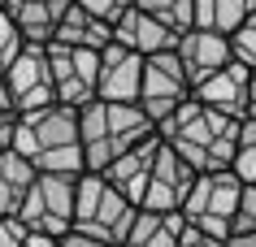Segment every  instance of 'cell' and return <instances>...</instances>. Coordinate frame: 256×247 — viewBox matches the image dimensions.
Masks as SVG:
<instances>
[{"mask_svg": "<svg viewBox=\"0 0 256 247\" xmlns=\"http://www.w3.org/2000/svg\"><path fill=\"white\" fill-rule=\"evenodd\" d=\"M256 230V182H243L234 217H230V234H252Z\"/></svg>", "mask_w": 256, "mask_h": 247, "instance_id": "cell-23", "label": "cell"}, {"mask_svg": "<svg viewBox=\"0 0 256 247\" xmlns=\"http://www.w3.org/2000/svg\"><path fill=\"white\" fill-rule=\"evenodd\" d=\"M248 117H256V65H252V78H248Z\"/></svg>", "mask_w": 256, "mask_h": 247, "instance_id": "cell-32", "label": "cell"}, {"mask_svg": "<svg viewBox=\"0 0 256 247\" xmlns=\"http://www.w3.org/2000/svg\"><path fill=\"white\" fill-rule=\"evenodd\" d=\"M248 78H252V65L243 61H226L222 69H213L208 78H200L191 87V96L208 104L217 113H230V117H248Z\"/></svg>", "mask_w": 256, "mask_h": 247, "instance_id": "cell-11", "label": "cell"}, {"mask_svg": "<svg viewBox=\"0 0 256 247\" xmlns=\"http://www.w3.org/2000/svg\"><path fill=\"white\" fill-rule=\"evenodd\" d=\"M139 78H144V56L130 52L126 43L108 39L104 48H100L96 96L100 100H122V104H139Z\"/></svg>", "mask_w": 256, "mask_h": 247, "instance_id": "cell-10", "label": "cell"}, {"mask_svg": "<svg viewBox=\"0 0 256 247\" xmlns=\"http://www.w3.org/2000/svg\"><path fill=\"white\" fill-rule=\"evenodd\" d=\"M4 82H9L18 113H35L44 104H52L56 87H52V69H48V43H22V52L4 69Z\"/></svg>", "mask_w": 256, "mask_h": 247, "instance_id": "cell-7", "label": "cell"}, {"mask_svg": "<svg viewBox=\"0 0 256 247\" xmlns=\"http://www.w3.org/2000/svg\"><path fill=\"white\" fill-rule=\"evenodd\" d=\"M187 217L170 208V213H152V208H139L135 221H130V234L122 239V247H178V234H182Z\"/></svg>", "mask_w": 256, "mask_h": 247, "instance_id": "cell-16", "label": "cell"}, {"mask_svg": "<svg viewBox=\"0 0 256 247\" xmlns=\"http://www.w3.org/2000/svg\"><path fill=\"white\" fill-rule=\"evenodd\" d=\"M70 4H74V0H9L4 9H9L14 26L22 30L26 43H48L52 30H56V22H61V13H66Z\"/></svg>", "mask_w": 256, "mask_h": 247, "instance_id": "cell-15", "label": "cell"}, {"mask_svg": "<svg viewBox=\"0 0 256 247\" xmlns=\"http://www.w3.org/2000/svg\"><path fill=\"white\" fill-rule=\"evenodd\" d=\"M148 135H156V126H152V117L139 104L92 96L78 109V139H82L87 169H104L113 156H122L126 148L144 143Z\"/></svg>", "mask_w": 256, "mask_h": 247, "instance_id": "cell-2", "label": "cell"}, {"mask_svg": "<svg viewBox=\"0 0 256 247\" xmlns=\"http://www.w3.org/2000/svg\"><path fill=\"white\" fill-rule=\"evenodd\" d=\"M22 247H56V239H52V234H44V230H26Z\"/></svg>", "mask_w": 256, "mask_h": 247, "instance_id": "cell-31", "label": "cell"}, {"mask_svg": "<svg viewBox=\"0 0 256 247\" xmlns=\"http://www.w3.org/2000/svg\"><path fill=\"white\" fill-rule=\"evenodd\" d=\"M113 39L126 43V48H130V52H139V56H152V52L174 48V43H178V30L165 26L161 17H152L148 9L126 4V9L113 17Z\"/></svg>", "mask_w": 256, "mask_h": 247, "instance_id": "cell-13", "label": "cell"}, {"mask_svg": "<svg viewBox=\"0 0 256 247\" xmlns=\"http://www.w3.org/2000/svg\"><path fill=\"white\" fill-rule=\"evenodd\" d=\"M239 191H243V178L234 169H204V174H196V182H191V191H187L178 213L187 221H196V217L230 221L234 217V204H239Z\"/></svg>", "mask_w": 256, "mask_h": 247, "instance_id": "cell-9", "label": "cell"}, {"mask_svg": "<svg viewBox=\"0 0 256 247\" xmlns=\"http://www.w3.org/2000/svg\"><path fill=\"white\" fill-rule=\"evenodd\" d=\"M48 69H52L56 104L82 109L96 96V78H100V48H66V43L48 39Z\"/></svg>", "mask_w": 256, "mask_h": 247, "instance_id": "cell-6", "label": "cell"}, {"mask_svg": "<svg viewBox=\"0 0 256 247\" xmlns=\"http://www.w3.org/2000/svg\"><path fill=\"white\" fill-rule=\"evenodd\" d=\"M35 169H44V174H82V169H87L82 143H70V148L40 152V156H35Z\"/></svg>", "mask_w": 256, "mask_h": 247, "instance_id": "cell-21", "label": "cell"}, {"mask_svg": "<svg viewBox=\"0 0 256 247\" xmlns=\"http://www.w3.org/2000/svg\"><path fill=\"white\" fill-rule=\"evenodd\" d=\"M191 96V78L182 61H178L174 48H165V52H152L144 56V78H139V109L152 117V126L170 117V113Z\"/></svg>", "mask_w": 256, "mask_h": 247, "instance_id": "cell-5", "label": "cell"}, {"mask_svg": "<svg viewBox=\"0 0 256 247\" xmlns=\"http://www.w3.org/2000/svg\"><path fill=\"white\" fill-rule=\"evenodd\" d=\"M14 126H18V113L14 109H0V152L14 148Z\"/></svg>", "mask_w": 256, "mask_h": 247, "instance_id": "cell-30", "label": "cell"}, {"mask_svg": "<svg viewBox=\"0 0 256 247\" xmlns=\"http://www.w3.org/2000/svg\"><path fill=\"white\" fill-rule=\"evenodd\" d=\"M252 9H256V0H196V22L191 26H208V30L230 35Z\"/></svg>", "mask_w": 256, "mask_h": 247, "instance_id": "cell-19", "label": "cell"}, {"mask_svg": "<svg viewBox=\"0 0 256 247\" xmlns=\"http://www.w3.org/2000/svg\"><path fill=\"white\" fill-rule=\"evenodd\" d=\"M22 239H26V221L18 213L0 217V247H22Z\"/></svg>", "mask_w": 256, "mask_h": 247, "instance_id": "cell-27", "label": "cell"}, {"mask_svg": "<svg viewBox=\"0 0 256 247\" xmlns=\"http://www.w3.org/2000/svg\"><path fill=\"white\" fill-rule=\"evenodd\" d=\"M239 122L230 113H217L208 104H200L196 96H187L170 117L156 122V135L182 156V161L204 174V169H230L234 152H239Z\"/></svg>", "mask_w": 256, "mask_h": 247, "instance_id": "cell-1", "label": "cell"}, {"mask_svg": "<svg viewBox=\"0 0 256 247\" xmlns=\"http://www.w3.org/2000/svg\"><path fill=\"white\" fill-rule=\"evenodd\" d=\"M74 178L78 174H44V169H35V182L26 187L22 208H18L26 230H44L52 239H61L74 226Z\"/></svg>", "mask_w": 256, "mask_h": 247, "instance_id": "cell-4", "label": "cell"}, {"mask_svg": "<svg viewBox=\"0 0 256 247\" xmlns=\"http://www.w3.org/2000/svg\"><path fill=\"white\" fill-rule=\"evenodd\" d=\"M178 247H230V239H213L208 230H200V226H182V234H178Z\"/></svg>", "mask_w": 256, "mask_h": 247, "instance_id": "cell-25", "label": "cell"}, {"mask_svg": "<svg viewBox=\"0 0 256 247\" xmlns=\"http://www.w3.org/2000/svg\"><path fill=\"white\" fill-rule=\"evenodd\" d=\"M226 39H230V56H234V61H243V65H256V9L243 17L234 30H230Z\"/></svg>", "mask_w": 256, "mask_h": 247, "instance_id": "cell-22", "label": "cell"}, {"mask_svg": "<svg viewBox=\"0 0 256 247\" xmlns=\"http://www.w3.org/2000/svg\"><path fill=\"white\" fill-rule=\"evenodd\" d=\"M52 39L66 43V48H104V43L113 39V22L87 13L82 4H70L66 13H61V22H56Z\"/></svg>", "mask_w": 256, "mask_h": 247, "instance_id": "cell-17", "label": "cell"}, {"mask_svg": "<svg viewBox=\"0 0 256 247\" xmlns=\"http://www.w3.org/2000/svg\"><path fill=\"white\" fill-rule=\"evenodd\" d=\"M0 4H9V0H0Z\"/></svg>", "mask_w": 256, "mask_h": 247, "instance_id": "cell-35", "label": "cell"}, {"mask_svg": "<svg viewBox=\"0 0 256 247\" xmlns=\"http://www.w3.org/2000/svg\"><path fill=\"white\" fill-rule=\"evenodd\" d=\"M156 143H161V135H148L144 143H135V148H126L122 156H113V161L100 169L113 187H118L130 204H139L144 200V187H148V174H152V156H156Z\"/></svg>", "mask_w": 256, "mask_h": 247, "instance_id": "cell-14", "label": "cell"}, {"mask_svg": "<svg viewBox=\"0 0 256 247\" xmlns=\"http://www.w3.org/2000/svg\"><path fill=\"white\" fill-rule=\"evenodd\" d=\"M174 52H178V61H182V69H187L191 87H196L200 78H208L213 69H222L226 61H234V56H230V39L222 35V30H208V26L178 30Z\"/></svg>", "mask_w": 256, "mask_h": 247, "instance_id": "cell-12", "label": "cell"}, {"mask_svg": "<svg viewBox=\"0 0 256 247\" xmlns=\"http://www.w3.org/2000/svg\"><path fill=\"white\" fill-rule=\"evenodd\" d=\"M230 169H234L243 182H256V143H239V152H234Z\"/></svg>", "mask_w": 256, "mask_h": 247, "instance_id": "cell-26", "label": "cell"}, {"mask_svg": "<svg viewBox=\"0 0 256 247\" xmlns=\"http://www.w3.org/2000/svg\"><path fill=\"white\" fill-rule=\"evenodd\" d=\"M22 30L14 26V17H9V9H4V4H0V74H4V69H9V61H14L18 52H22Z\"/></svg>", "mask_w": 256, "mask_h": 247, "instance_id": "cell-24", "label": "cell"}, {"mask_svg": "<svg viewBox=\"0 0 256 247\" xmlns=\"http://www.w3.org/2000/svg\"><path fill=\"white\" fill-rule=\"evenodd\" d=\"M0 109H14V96H9V82H4V74H0ZM18 113V109H14Z\"/></svg>", "mask_w": 256, "mask_h": 247, "instance_id": "cell-34", "label": "cell"}, {"mask_svg": "<svg viewBox=\"0 0 256 247\" xmlns=\"http://www.w3.org/2000/svg\"><path fill=\"white\" fill-rule=\"evenodd\" d=\"M191 182H196V169H191V165L161 139V143H156V156H152V174H148V187H144L139 208H152V213L182 208Z\"/></svg>", "mask_w": 256, "mask_h": 247, "instance_id": "cell-8", "label": "cell"}, {"mask_svg": "<svg viewBox=\"0 0 256 247\" xmlns=\"http://www.w3.org/2000/svg\"><path fill=\"white\" fill-rule=\"evenodd\" d=\"M139 204H130L100 169H82L74 178V230H87L104 243H118L130 234Z\"/></svg>", "mask_w": 256, "mask_h": 247, "instance_id": "cell-3", "label": "cell"}, {"mask_svg": "<svg viewBox=\"0 0 256 247\" xmlns=\"http://www.w3.org/2000/svg\"><path fill=\"white\" fill-rule=\"evenodd\" d=\"M74 4H82L87 13H96V17H104V22H113V17L130 4V0H74Z\"/></svg>", "mask_w": 256, "mask_h": 247, "instance_id": "cell-28", "label": "cell"}, {"mask_svg": "<svg viewBox=\"0 0 256 247\" xmlns=\"http://www.w3.org/2000/svg\"><path fill=\"white\" fill-rule=\"evenodd\" d=\"M230 247H256V230L252 234H230Z\"/></svg>", "mask_w": 256, "mask_h": 247, "instance_id": "cell-33", "label": "cell"}, {"mask_svg": "<svg viewBox=\"0 0 256 247\" xmlns=\"http://www.w3.org/2000/svg\"><path fill=\"white\" fill-rule=\"evenodd\" d=\"M30 182H35V161L22 156L18 148H4L0 152V217L22 208V195Z\"/></svg>", "mask_w": 256, "mask_h": 247, "instance_id": "cell-18", "label": "cell"}, {"mask_svg": "<svg viewBox=\"0 0 256 247\" xmlns=\"http://www.w3.org/2000/svg\"><path fill=\"white\" fill-rule=\"evenodd\" d=\"M56 247H118V243H104V239H96V234H87V230H74L70 226L61 239H56Z\"/></svg>", "mask_w": 256, "mask_h": 247, "instance_id": "cell-29", "label": "cell"}, {"mask_svg": "<svg viewBox=\"0 0 256 247\" xmlns=\"http://www.w3.org/2000/svg\"><path fill=\"white\" fill-rule=\"evenodd\" d=\"M130 4L148 9L152 17H161L165 26H174V30H187L196 22V0H130Z\"/></svg>", "mask_w": 256, "mask_h": 247, "instance_id": "cell-20", "label": "cell"}]
</instances>
